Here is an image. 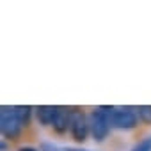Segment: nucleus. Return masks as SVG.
I'll use <instances>...</instances> for the list:
<instances>
[{
	"label": "nucleus",
	"mask_w": 151,
	"mask_h": 151,
	"mask_svg": "<svg viewBox=\"0 0 151 151\" xmlns=\"http://www.w3.org/2000/svg\"><path fill=\"white\" fill-rule=\"evenodd\" d=\"M30 107H2L0 110V130L2 135L7 139H16L23 126L29 123L30 117Z\"/></svg>",
	"instance_id": "nucleus-1"
},
{
	"label": "nucleus",
	"mask_w": 151,
	"mask_h": 151,
	"mask_svg": "<svg viewBox=\"0 0 151 151\" xmlns=\"http://www.w3.org/2000/svg\"><path fill=\"white\" fill-rule=\"evenodd\" d=\"M112 107H100L96 110L91 112L89 116V124H91V133L96 140H103L107 139L109 132H110V124H112Z\"/></svg>",
	"instance_id": "nucleus-2"
},
{
	"label": "nucleus",
	"mask_w": 151,
	"mask_h": 151,
	"mask_svg": "<svg viewBox=\"0 0 151 151\" xmlns=\"http://www.w3.org/2000/svg\"><path fill=\"white\" fill-rule=\"evenodd\" d=\"M112 126L119 128V130H132L137 126V112L133 109H128V107H119V109H114L112 110Z\"/></svg>",
	"instance_id": "nucleus-3"
},
{
	"label": "nucleus",
	"mask_w": 151,
	"mask_h": 151,
	"mask_svg": "<svg viewBox=\"0 0 151 151\" xmlns=\"http://www.w3.org/2000/svg\"><path fill=\"white\" fill-rule=\"evenodd\" d=\"M71 135L75 140H86L87 139V133L91 132V124H89V119L86 117L84 112L80 110H71Z\"/></svg>",
	"instance_id": "nucleus-4"
},
{
	"label": "nucleus",
	"mask_w": 151,
	"mask_h": 151,
	"mask_svg": "<svg viewBox=\"0 0 151 151\" xmlns=\"http://www.w3.org/2000/svg\"><path fill=\"white\" fill-rule=\"evenodd\" d=\"M53 130L59 132V133H64L68 128H71V110L64 109V107H59L57 110V116L53 119Z\"/></svg>",
	"instance_id": "nucleus-5"
},
{
	"label": "nucleus",
	"mask_w": 151,
	"mask_h": 151,
	"mask_svg": "<svg viewBox=\"0 0 151 151\" xmlns=\"http://www.w3.org/2000/svg\"><path fill=\"white\" fill-rule=\"evenodd\" d=\"M57 110L59 107H52V105H45V107H39L37 109V119L41 124H46V126H52L53 124V119L57 116Z\"/></svg>",
	"instance_id": "nucleus-6"
},
{
	"label": "nucleus",
	"mask_w": 151,
	"mask_h": 151,
	"mask_svg": "<svg viewBox=\"0 0 151 151\" xmlns=\"http://www.w3.org/2000/svg\"><path fill=\"white\" fill-rule=\"evenodd\" d=\"M137 116L144 121V123H151V105H142L137 109Z\"/></svg>",
	"instance_id": "nucleus-7"
},
{
	"label": "nucleus",
	"mask_w": 151,
	"mask_h": 151,
	"mask_svg": "<svg viewBox=\"0 0 151 151\" xmlns=\"http://www.w3.org/2000/svg\"><path fill=\"white\" fill-rule=\"evenodd\" d=\"M132 151H151V137H147V139H144V140H140Z\"/></svg>",
	"instance_id": "nucleus-8"
},
{
	"label": "nucleus",
	"mask_w": 151,
	"mask_h": 151,
	"mask_svg": "<svg viewBox=\"0 0 151 151\" xmlns=\"http://www.w3.org/2000/svg\"><path fill=\"white\" fill-rule=\"evenodd\" d=\"M20 151H36V149H32V147H22Z\"/></svg>",
	"instance_id": "nucleus-9"
},
{
	"label": "nucleus",
	"mask_w": 151,
	"mask_h": 151,
	"mask_svg": "<svg viewBox=\"0 0 151 151\" xmlns=\"http://www.w3.org/2000/svg\"><path fill=\"white\" fill-rule=\"evenodd\" d=\"M68 151H78V149H68Z\"/></svg>",
	"instance_id": "nucleus-10"
}]
</instances>
